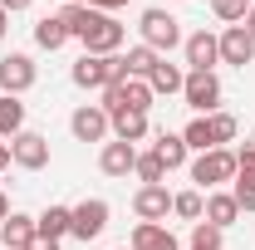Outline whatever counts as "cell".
Instances as JSON below:
<instances>
[{"label":"cell","mask_w":255,"mask_h":250,"mask_svg":"<svg viewBox=\"0 0 255 250\" xmlns=\"http://www.w3.org/2000/svg\"><path fill=\"white\" fill-rule=\"evenodd\" d=\"M128 246H132V250H182V246H177V236H172L167 226H152V221H137Z\"/></svg>","instance_id":"9a60e30c"},{"label":"cell","mask_w":255,"mask_h":250,"mask_svg":"<svg viewBox=\"0 0 255 250\" xmlns=\"http://www.w3.org/2000/svg\"><path fill=\"white\" fill-rule=\"evenodd\" d=\"M69 132H74L79 142H103V137L113 132V118H108L98 103H84V108H74V118H69Z\"/></svg>","instance_id":"ba28073f"},{"label":"cell","mask_w":255,"mask_h":250,"mask_svg":"<svg viewBox=\"0 0 255 250\" xmlns=\"http://www.w3.org/2000/svg\"><path fill=\"white\" fill-rule=\"evenodd\" d=\"M69 79H74L79 89H108V59H98V54H79L74 69H69Z\"/></svg>","instance_id":"5bb4252c"},{"label":"cell","mask_w":255,"mask_h":250,"mask_svg":"<svg viewBox=\"0 0 255 250\" xmlns=\"http://www.w3.org/2000/svg\"><path fill=\"white\" fill-rule=\"evenodd\" d=\"M236 152L231 147H211V152H196V162H191V182H196V191H216L226 187V182H236Z\"/></svg>","instance_id":"6da1fadb"},{"label":"cell","mask_w":255,"mask_h":250,"mask_svg":"<svg viewBox=\"0 0 255 250\" xmlns=\"http://www.w3.org/2000/svg\"><path fill=\"white\" fill-rule=\"evenodd\" d=\"M5 30H10V15H5V10H0V39H5Z\"/></svg>","instance_id":"f35d334b"},{"label":"cell","mask_w":255,"mask_h":250,"mask_svg":"<svg viewBox=\"0 0 255 250\" xmlns=\"http://www.w3.org/2000/svg\"><path fill=\"white\" fill-rule=\"evenodd\" d=\"M182 98H187V108L196 118H211V113H221V79L216 74H187Z\"/></svg>","instance_id":"277c9868"},{"label":"cell","mask_w":255,"mask_h":250,"mask_svg":"<svg viewBox=\"0 0 255 250\" xmlns=\"http://www.w3.org/2000/svg\"><path fill=\"white\" fill-rule=\"evenodd\" d=\"M172 216H177V221H191V226H196V221L206 216V196H201L196 187H191V191H177V196H172Z\"/></svg>","instance_id":"603a6c76"},{"label":"cell","mask_w":255,"mask_h":250,"mask_svg":"<svg viewBox=\"0 0 255 250\" xmlns=\"http://www.w3.org/2000/svg\"><path fill=\"white\" fill-rule=\"evenodd\" d=\"M113 137L137 147V142L147 137V113H118V118H113Z\"/></svg>","instance_id":"d4e9b609"},{"label":"cell","mask_w":255,"mask_h":250,"mask_svg":"<svg viewBox=\"0 0 255 250\" xmlns=\"http://www.w3.org/2000/svg\"><path fill=\"white\" fill-rule=\"evenodd\" d=\"M132 172H137L142 187H162V177H167V167H162L157 152H137V167H132Z\"/></svg>","instance_id":"83f0119b"},{"label":"cell","mask_w":255,"mask_h":250,"mask_svg":"<svg viewBox=\"0 0 255 250\" xmlns=\"http://www.w3.org/2000/svg\"><path fill=\"white\" fill-rule=\"evenodd\" d=\"M182 54H187V74H216L221 64V39L211 30H196L182 39Z\"/></svg>","instance_id":"5b68a950"},{"label":"cell","mask_w":255,"mask_h":250,"mask_svg":"<svg viewBox=\"0 0 255 250\" xmlns=\"http://www.w3.org/2000/svg\"><path fill=\"white\" fill-rule=\"evenodd\" d=\"M147 84H152V94H182L187 74H182V64H167V54H162L152 64V74H147Z\"/></svg>","instance_id":"ac0fdd59"},{"label":"cell","mask_w":255,"mask_h":250,"mask_svg":"<svg viewBox=\"0 0 255 250\" xmlns=\"http://www.w3.org/2000/svg\"><path fill=\"white\" fill-rule=\"evenodd\" d=\"M216 39H221V64H236V69L255 64V39L246 34V25H226Z\"/></svg>","instance_id":"30bf717a"},{"label":"cell","mask_w":255,"mask_h":250,"mask_svg":"<svg viewBox=\"0 0 255 250\" xmlns=\"http://www.w3.org/2000/svg\"><path fill=\"white\" fill-rule=\"evenodd\" d=\"M10 162H15L20 172H44V167H49V137L25 127L20 137H10Z\"/></svg>","instance_id":"8992f818"},{"label":"cell","mask_w":255,"mask_h":250,"mask_svg":"<svg viewBox=\"0 0 255 250\" xmlns=\"http://www.w3.org/2000/svg\"><path fill=\"white\" fill-rule=\"evenodd\" d=\"M123 39H128V25H118L113 15H103L94 25V34L84 39V54H98V59H108V54H118L123 49Z\"/></svg>","instance_id":"9c48e42d"},{"label":"cell","mask_w":255,"mask_h":250,"mask_svg":"<svg viewBox=\"0 0 255 250\" xmlns=\"http://www.w3.org/2000/svg\"><path fill=\"white\" fill-rule=\"evenodd\" d=\"M118 250H132V246H118Z\"/></svg>","instance_id":"b9f144b4"},{"label":"cell","mask_w":255,"mask_h":250,"mask_svg":"<svg viewBox=\"0 0 255 250\" xmlns=\"http://www.w3.org/2000/svg\"><path fill=\"white\" fill-rule=\"evenodd\" d=\"M108 231V201L103 196H89V201H79V206H69V236L74 241H98Z\"/></svg>","instance_id":"3957f363"},{"label":"cell","mask_w":255,"mask_h":250,"mask_svg":"<svg viewBox=\"0 0 255 250\" xmlns=\"http://www.w3.org/2000/svg\"><path fill=\"white\" fill-rule=\"evenodd\" d=\"M123 59H128V79H147V74H152V64H157L162 54H157V49H147V44H132Z\"/></svg>","instance_id":"4316f807"},{"label":"cell","mask_w":255,"mask_h":250,"mask_svg":"<svg viewBox=\"0 0 255 250\" xmlns=\"http://www.w3.org/2000/svg\"><path fill=\"white\" fill-rule=\"evenodd\" d=\"M20 132H25V103L15 94H0V142L20 137Z\"/></svg>","instance_id":"44dd1931"},{"label":"cell","mask_w":255,"mask_h":250,"mask_svg":"<svg viewBox=\"0 0 255 250\" xmlns=\"http://www.w3.org/2000/svg\"><path fill=\"white\" fill-rule=\"evenodd\" d=\"M10 216V201H5V191H0V221Z\"/></svg>","instance_id":"ab89813d"},{"label":"cell","mask_w":255,"mask_h":250,"mask_svg":"<svg viewBox=\"0 0 255 250\" xmlns=\"http://www.w3.org/2000/svg\"><path fill=\"white\" fill-rule=\"evenodd\" d=\"M211 15H216L221 25H241V20L251 15V0H211Z\"/></svg>","instance_id":"f1b7e54d"},{"label":"cell","mask_w":255,"mask_h":250,"mask_svg":"<svg viewBox=\"0 0 255 250\" xmlns=\"http://www.w3.org/2000/svg\"><path fill=\"white\" fill-rule=\"evenodd\" d=\"M34 79H39V69H34L30 54H5L0 59V94H30L34 89Z\"/></svg>","instance_id":"52a82bcc"},{"label":"cell","mask_w":255,"mask_h":250,"mask_svg":"<svg viewBox=\"0 0 255 250\" xmlns=\"http://www.w3.org/2000/svg\"><path fill=\"white\" fill-rule=\"evenodd\" d=\"M30 5H34V0H0V10H5V15H25Z\"/></svg>","instance_id":"e575fe53"},{"label":"cell","mask_w":255,"mask_h":250,"mask_svg":"<svg viewBox=\"0 0 255 250\" xmlns=\"http://www.w3.org/2000/svg\"><path fill=\"white\" fill-rule=\"evenodd\" d=\"M206 226H216V231H226V226H236L241 221V206H236V196L231 191H206Z\"/></svg>","instance_id":"2e32d148"},{"label":"cell","mask_w":255,"mask_h":250,"mask_svg":"<svg viewBox=\"0 0 255 250\" xmlns=\"http://www.w3.org/2000/svg\"><path fill=\"white\" fill-rule=\"evenodd\" d=\"M221 236H226V231L206 226V221H196V226H191V246L187 250H221Z\"/></svg>","instance_id":"f546056e"},{"label":"cell","mask_w":255,"mask_h":250,"mask_svg":"<svg viewBox=\"0 0 255 250\" xmlns=\"http://www.w3.org/2000/svg\"><path fill=\"white\" fill-rule=\"evenodd\" d=\"M182 142H187L191 152H211L216 147V132H211V118H191L182 127Z\"/></svg>","instance_id":"484cf974"},{"label":"cell","mask_w":255,"mask_h":250,"mask_svg":"<svg viewBox=\"0 0 255 250\" xmlns=\"http://www.w3.org/2000/svg\"><path fill=\"white\" fill-rule=\"evenodd\" d=\"M10 167V142H0V172Z\"/></svg>","instance_id":"8d00e7d4"},{"label":"cell","mask_w":255,"mask_h":250,"mask_svg":"<svg viewBox=\"0 0 255 250\" xmlns=\"http://www.w3.org/2000/svg\"><path fill=\"white\" fill-rule=\"evenodd\" d=\"M137 30H142V44L157 49V54H172V49L182 44V25H177V15H172V10H157V5L137 15Z\"/></svg>","instance_id":"7a4b0ae2"},{"label":"cell","mask_w":255,"mask_h":250,"mask_svg":"<svg viewBox=\"0 0 255 250\" xmlns=\"http://www.w3.org/2000/svg\"><path fill=\"white\" fill-rule=\"evenodd\" d=\"M98 167H103V177H128L132 167H137V147L132 142H103V152H98Z\"/></svg>","instance_id":"4fadbf2b"},{"label":"cell","mask_w":255,"mask_h":250,"mask_svg":"<svg viewBox=\"0 0 255 250\" xmlns=\"http://www.w3.org/2000/svg\"><path fill=\"white\" fill-rule=\"evenodd\" d=\"M34 231H39V241H64L69 236V206H44L34 216Z\"/></svg>","instance_id":"ffe728a7"},{"label":"cell","mask_w":255,"mask_h":250,"mask_svg":"<svg viewBox=\"0 0 255 250\" xmlns=\"http://www.w3.org/2000/svg\"><path fill=\"white\" fill-rule=\"evenodd\" d=\"M236 167L241 172H255V127H251V137L241 142V152H236Z\"/></svg>","instance_id":"d6a6232c"},{"label":"cell","mask_w":255,"mask_h":250,"mask_svg":"<svg viewBox=\"0 0 255 250\" xmlns=\"http://www.w3.org/2000/svg\"><path fill=\"white\" fill-rule=\"evenodd\" d=\"M59 20H64V30H69V39H79V44H84V39L94 34V25L103 20V15H98V10H89V5H64V10H59Z\"/></svg>","instance_id":"e0dca14e"},{"label":"cell","mask_w":255,"mask_h":250,"mask_svg":"<svg viewBox=\"0 0 255 250\" xmlns=\"http://www.w3.org/2000/svg\"><path fill=\"white\" fill-rule=\"evenodd\" d=\"M89 10H98V15H113V10H123L128 0H84Z\"/></svg>","instance_id":"836d02e7"},{"label":"cell","mask_w":255,"mask_h":250,"mask_svg":"<svg viewBox=\"0 0 255 250\" xmlns=\"http://www.w3.org/2000/svg\"><path fill=\"white\" fill-rule=\"evenodd\" d=\"M152 152L162 157V167H167V172H177V167H187L191 147H187V142H182V132H162V137H157V147H152Z\"/></svg>","instance_id":"7402d4cb"},{"label":"cell","mask_w":255,"mask_h":250,"mask_svg":"<svg viewBox=\"0 0 255 250\" xmlns=\"http://www.w3.org/2000/svg\"><path fill=\"white\" fill-rule=\"evenodd\" d=\"M64 5H84V0H64Z\"/></svg>","instance_id":"60d3db41"},{"label":"cell","mask_w":255,"mask_h":250,"mask_svg":"<svg viewBox=\"0 0 255 250\" xmlns=\"http://www.w3.org/2000/svg\"><path fill=\"white\" fill-rule=\"evenodd\" d=\"M132 211H137V221H152V226H162V221L172 216V191H167V187H137V196H132Z\"/></svg>","instance_id":"7c38bea8"},{"label":"cell","mask_w":255,"mask_h":250,"mask_svg":"<svg viewBox=\"0 0 255 250\" xmlns=\"http://www.w3.org/2000/svg\"><path fill=\"white\" fill-rule=\"evenodd\" d=\"M34 241H39L34 216H25V211H10V216L0 221V250H30Z\"/></svg>","instance_id":"8fae6325"},{"label":"cell","mask_w":255,"mask_h":250,"mask_svg":"<svg viewBox=\"0 0 255 250\" xmlns=\"http://www.w3.org/2000/svg\"><path fill=\"white\" fill-rule=\"evenodd\" d=\"M152 84H147V79H128L123 84V113H147V108H152Z\"/></svg>","instance_id":"cb8c5ba5"},{"label":"cell","mask_w":255,"mask_h":250,"mask_svg":"<svg viewBox=\"0 0 255 250\" xmlns=\"http://www.w3.org/2000/svg\"><path fill=\"white\" fill-rule=\"evenodd\" d=\"M34 44H39V49H49V54L69 44V30H64L59 15H39V20H34Z\"/></svg>","instance_id":"d6986e66"},{"label":"cell","mask_w":255,"mask_h":250,"mask_svg":"<svg viewBox=\"0 0 255 250\" xmlns=\"http://www.w3.org/2000/svg\"><path fill=\"white\" fill-rule=\"evenodd\" d=\"M241 25H246V34H251V39H255V5H251V15H246Z\"/></svg>","instance_id":"d590c367"},{"label":"cell","mask_w":255,"mask_h":250,"mask_svg":"<svg viewBox=\"0 0 255 250\" xmlns=\"http://www.w3.org/2000/svg\"><path fill=\"white\" fill-rule=\"evenodd\" d=\"M30 250H59V241H34Z\"/></svg>","instance_id":"74e56055"},{"label":"cell","mask_w":255,"mask_h":250,"mask_svg":"<svg viewBox=\"0 0 255 250\" xmlns=\"http://www.w3.org/2000/svg\"><path fill=\"white\" fill-rule=\"evenodd\" d=\"M211 132H216V147H226V142H236L241 123H236L231 113H211Z\"/></svg>","instance_id":"1f68e13d"},{"label":"cell","mask_w":255,"mask_h":250,"mask_svg":"<svg viewBox=\"0 0 255 250\" xmlns=\"http://www.w3.org/2000/svg\"><path fill=\"white\" fill-rule=\"evenodd\" d=\"M231 196H236V206H241V211H255V172H236Z\"/></svg>","instance_id":"4dcf8cb0"}]
</instances>
